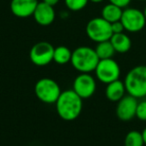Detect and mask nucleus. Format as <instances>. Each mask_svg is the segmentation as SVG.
I'll list each match as a JSON object with an SVG mask.
<instances>
[{
    "instance_id": "9b49d317",
    "label": "nucleus",
    "mask_w": 146,
    "mask_h": 146,
    "mask_svg": "<svg viewBox=\"0 0 146 146\" xmlns=\"http://www.w3.org/2000/svg\"><path fill=\"white\" fill-rule=\"evenodd\" d=\"M38 3V0H11V13L18 18L30 17L34 13Z\"/></svg>"
},
{
    "instance_id": "a211bd4d",
    "label": "nucleus",
    "mask_w": 146,
    "mask_h": 146,
    "mask_svg": "<svg viewBox=\"0 0 146 146\" xmlns=\"http://www.w3.org/2000/svg\"><path fill=\"white\" fill-rule=\"evenodd\" d=\"M144 141L141 132L137 130H131L125 136L124 146H143Z\"/></svg>"
},
{
    "instance_id": "f257e3e1",
    "label": "nucleus",
    "mask_w": 146,
    "mask_h": 146,
    "mask_svg": "<svg viewBox=\"0 0 146 146\" xmlns=\"http://www.w3.org/2000/svg\"><path fill=\"white\" fill-rule=\"evenodd\" d=\"M82 100L73 89L62 91L55 102V108L59 117L65 121H72L78 118L83 107Z\"/></svg>"
},
{
    "instance_id": "f8f14e48",
    "label": "nucleus",
    "mask_w": 146,
    "mask_h": 146,
    "mask_svg": "<svg viewBox=\"0 0 146 146\" xmlns=\"http://www.w3.org/2000/svg\"><path fill=\"white\" fill-rule=\"evenodd\" d=\"M32 16L37 24L41 25V26H48L54 22L56 13H55L54 7L50 6L42 1V2L38 3Z\"/></svg>"
},
{
    "instance_id": "dca6fc26",
    "label": "nucleus",
    "mask_w": 146,
    "mask_h": 146,
    "mask_svg": "<svg viewBox=\"0 0 146 146\" xmlns=\"http://www.w3.org/2000/svg\"><path fill=\"white\" fill-rule=\"evenodd\" d=\"M72 51L66 46H57L54 48V54H53V61L59 65L67 64L71 61Z\"/></svg>"
},
{
    "instance_id": "423d86ee",
    "label": "nucleus",
    "mask_w": 146,
    "mask_h": 146,
    "mask_svg": "<svg viewBox=\"0 0 146 146\" xmlns=\"http://www.w3.org/2000/svg\"><path fill=\"white\" fill-rule=\"evenodd\" d=\"M96 78L104 84L111 83L119 79L120 66L114 59H101L95 68Z\"/></svg>"
},
{
    "instance_id": "7ed1b4c3",
    "label": "nucleus",
    "mask_w": 146,
    "mask_h": 146,
    "mask_svg": "<svg viewBox=\"0 0 146 146\" xmlns=\"http://www.w3.org/2000/svg\"><path fill=\"white\" fill-rule=\"evenodd\" d=\"M126 92L135 98L146 96V65H138L129 70L124 79Z\"/></svg>"
},
{
    "instance_id": "5701e85b",
    "label": "nucleus",
    "mask_w": 146,
    "mask_h": 146,
    "mask_svg": "<svg viewBox=\"0 0 146 146\" xmlns=\"http://www.w3.org/2000/svg\"><path fill=\"white\" fill-rule=\"evenodd\" d=\"M42 1L44 3H46V4H48V5H50V6L54 7L55 5L58 4V2L60 1V0H42Z\"/></svg>"
},
{
    "instance_id": "20e7f679",
    "label": "nucleus",
    "mask_w": 146,
    "mask_h": 146,
    "mask_svg": "<svg viewBox=\"0 0 146 146\" xmlns=\"http://www.w3.org/2000/svg\"><path fill=\"white\" fill-rule=\"evenodd\" d=\"M34 92L40 101L46 104H55L62 91L55 80L51 78H41L35 83Z\"/></svg>"
},
{
    "instance_id": "2eb2a0df",
    "label": "nucleus",
    "mask_w": 146,
    "mask_h": 146,
    "mask_svg": "<svg viewBox=\"0 0 146 146\" xmlns=\"http://www.w3.org/2000/svg\"><path fill=\"white\" fill-rule=\"evenodd\" d=\"M122 12H123V9L121 7L109 2L102 8L101 17L103 19H105L106 21H108L109 23H113L116 22V21H119L121 19Z\"/></svg>"
},
{
    "instance_id": "412c9836",
    "label": "nucleus",
    "mask_w": 146,
    "mask_h": 146,
    "mask_svg": "<svg viewBox=\"0 0 146 146\" xmlns=\"http://www.w3.org/2000/svg\"><path fill=\"white\" fill-rule=\"evenodd\" d=\"M111 29H112L113 34H116V33H122L124 30H125L123 24H122V22L120 20L111 23Z\"/></svg>"
},
{
    "instance_id": "1a4fd4ad",
    "label": "nucleus",
    "mask_w": 146,
    "mask_h": 146,
    "mask_svg": "<svg viewBox=\"0 0 146 146\" xmlns=\"http://www.w3.org/2000/svg\"><path fill=\"white\" fill-rule=\"evenodd\" d=\"M72 89L82 99H88L96 91L95 78L90 73H80L73 81Z\"/></svg>"
},
{
    "instance_id": "39448f33",
    "label": "nucleus",
    "mask_w": 146,
    "mask_h": 146,
    "mask_svg": "<svg viewBox=\"0 0 146 146\" xmlns=\"http://www.w3.org/2000/svg\"><path fill=\"white\" fill-rule=\"evenodd\" d=\"M85 30L87 36L96 43L110 40L113 35L111 23L106 21L102 17H95L88 21Z\"/></svg>"
},
{
    "instance_id": "bb28decb",
    "label": "nucleus",
    "mask_w": 146,
    "mask_h": 146,
    "mask_svg": "<svg viewBox=\"0 0 146 146\" xmlns=\"http://www.w3.org/2000/svg\"><path fill=\"white\" fill-rule=\"evenodd\" d=\"M139 1H146V0H139Z\"/></svg>"
},
{
    "instance_id": "b1692460",
    "label": "nucleus",
    "mask_w": 146,
    "mask_h": 146,
    "mask_svg": "<svg viewBox=\"0 0 146 146\" xmlns=\"http://www.w3.org/2000/svg\"><path fill=\"white\" fill-rule=\"evenodd\" d=\"M141 134H142V138H143L144 144H146V127L143 129V131L141 132Z\"/></svg>"
},
{
    "instance_id": "0eeeda50",
    "label": "nucleus",
    "mask_w": 146,
    "mask_h": 146,
    "mask_svg": "<svg viewBox=\"0 0 146 146\" xmlns=\"http://www.w3.org/2000/svg\"><path fill=\"white\" fill-rule=\"evenodd\" d=\"M54 47L51 43L46 41L37 42L31 47L29 52V58L34 65L43 67L53 61Z\"/></svg>"
},
{
    "instance_id": "f03ea898",
    "label": "nucleus",
    "mask_w": 146,
    "mask_h": 146,
    "mask_svg": "<svg viewBox=\"0 0 146 146\" xmlns=\"http://www.w3.org/2000/svg\"><path fill=\"white\" fill-rule=\"evenodd\" d=\"M100 59L95 49L88 46H80L72 51L71 64L80 73H90L95 70Z\"/></svg>"
},
{
    "instance_id": "a878e982",
    "label": "nucleus",
    "mask_w": 146,
    "mask_h": 146,
    "mask_svg": "<svg viewBox=\"0 0 146 146\" xmlns=\"http://www.w3.org/2000/svg\"><path fill=\"white\" fill-rule=\"evenodd\" d=\"M143 14H144V16H145V19H146V6H145V8H144V10H143Z\"/></svg>"
},
{
    "instance_id": "f3484780",
    "label": "nucleus",
    "mask_w": 146,
    "mask_h": 146,
    "mask_svg": "<svg viewBox=\"0 0 146 146\" xmlns=\"http://www.w3.org/2000/svg\"><path fill=\"white\" fill-rule=\"evenodd\" d=\"M95 52L97 54L98 58L101 59H109L112 58L113 55L115 54L113 45L111 44L110 40L102 41V42L97 43L95 47Z\"/></svg>"
},
{
    "instance_id": "aec40b11",
    "label": "nucleus",
    "mask_w": 146,
    "mask_h": 146,
    "mask_svg": "<svg viewBox=\"0 0 146 146\" xmlns=\"http://www.w3.org/2000/svg\"><path fill=\"white\" fill-rule=\"evenodd\" d=\"M136 117L141 121H146V100L138 102L136 109Z\"/></svg>"
},
{
    "instance_id": "6e6552de",
    "label": "nucleus",
    "mask_w": 146,
    "mask_h": 146,
    "mask_svg": "<svg viewBox=\"0 0 146 146\" xmlns=\"http://www.w3.org/2000/svg\"><path fill=\"white\" fill-rule=\"evenodd\" d=\"M120 21L124 26V29L128 32H139L145 27L146 19L143 11L137 8H126L123 9Z\"/></svg>"
},
{
    "instance_id": "4be33fe9",
    "label": "nucleus",
    "mask_w": 146,
    "mask_h": 146,
    "mask_svg": "<svg viewBox=\"0 0 146 146\" xmlns=\"http://www.w3.org/2000/svg\"><path fill=\"white\" fill-rule=\"evenodd\" d=\"M109 2L114 5H117V6L121 7L122 9H124L126 7H128V5L131 2V0H109Z\"/></svg>"
},
{
    "instance_id": "ddd939ff",
    "label": "nucleus",
    "mask_w": 146,
    "mask_h": 146,
    "mask_svg": "<svg viewBox=\"0 0 146 146\" xmlns=\"http://www.w3.org/2000/svg\"><path fill=\"white\" fill-rule=\"evenodd\" d=\"M105 95L109 101L118 102L120 99L125 96L126 88L124 85V82L120 81L119 79L111 82V83L106 84Z\"/></svg>"
},
{
    "instance_id": "4468645a",
    "label": "nucleus",
    "mask_w": 146,
    "mask_h": 146,
    "mask_svg": "<svg viewBox=\"0 0 146 146\" xmlns=\"http://www.w3.org/2000/svg\"><path fill=\"white\" fill-rule=\"evenodd\" d=\"M110 42L113 45L115 52L126 53L131 48V39L124 32L113 34L110 38Z\"/></svg>"
},
{
    "instance_id": "393cba45",
    "label": "nucleus",
    "mask_w": 146,
    "mask_h": 146,
    "mask_svg": "<svg viewBox=\"0 0 146 146\" xmlns=\"http://www.w3.org/2000/svg\"><path fill=\"white\" fill-rule=\"evenodd\" d=\"M104 0H89V2H92V3H101L103 2Z\"/></svg>"
},
{
    "instance_id": "6ab92c4d",
    "label": "nucleus",
    "mask_w": 146,
    "mask_h": 146,
    "mask_svg": "<svg viewBox=\"0 0 146 146\" xmlns=\"http://www.w3.org/2000/svg\"><path fill=\"white\" fill-rule=\"evenodd\" d=\"M89 0H64V3L66 7L70 11L77 12L87 6Z\"/></svg>"
},
{
    "instance_id": "9d476101",
    "label": "nucleus",
    "mask_w": 146,
    "mask_h": 146,
    "mask_svg": "<svg viewBox=\"0 0 146 146\" xmlns=\"http://www.w3.org/2000/svg\"><path fill=\"white\" fill-rule=\"evenodd\" d=\"M138 101L137 98L131 95H125L122 99L117 102L116 106V115L122 121H129L136 117Z\"/></svg>"
}]
</instances>
